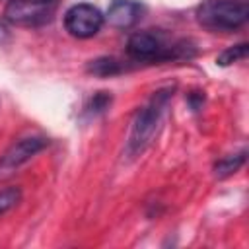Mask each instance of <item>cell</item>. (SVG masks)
Returning a JSON list of instances; mask_svg holds the SVG:
<instances>
[{"label": "cell", "mask_w": 249, "mask_h": 249, "mask_svg": "<svg viewBox=\"0 0 249 249\" xmlns=\"http://www.w3.org/2000/svg\"><path fill=\"white\" fill-rule=\"evenodd\" d=\"M245 158H247V150L243 148L241 152L237 154H231V156H226L222 160H218L214 163V175L218 179H226L230 175H233L235 171H239V167L245 163Z\"/></svg>", "instance_id": "9c48e42d"}, {"label": "cell", "mask_w": 249, "mask_h": 249, "mask_svg": "<svg viewBox=\"0 0 249 249\" xmlns=\"http://www.w3.org/2000/svg\"><path fill=\"white\" fill-rule=\"evenodd\" d=\"M21 200V189L19 187H6L0 191V216L16 208Z\"/></svg>", "instance_id": "7c38bea8"}, {"label": "cell", "mask_w": 249, "mask_h": 249, "mask_svg": "<svg viewBox=\"0 0 249 249\" xmlns=\"http://www.w3.org/2000/svg\"><path fill=\"white\" fill-rule=\"evenodd\" d=\"M175 88L173 86H165L160 88L152 93V97L148 99V103L144 107L138 109V113L134 115L132 126H130V134L126 140V148L124 154L126 158H138L144 154V150L154 142V138L158 136L161 123H163V115L169 107V101L173 97Z\"/></svg>", "instance_id": "7a4b0ae2"}, {"label": "cell", "mask_w": 249, "mask_h": 249, "mask_svg": "<svg viewBox=\"0 0 249 249\" xmlns=\"http://www.w3.org/2000/svg\"><path fill=\"white\" fill-rule=\"evenodd\" d=\"M105 16L91 4H74L64 14V27L76 39H89L99 33Z\"/></svg>", "instance_id": "5b68a950"}, {"label": "cell", "mask_w": 249, "mask_h": 249, "mask_svg": "<svg viewBox=\"0 0 249 249\" xmlns=\"http://www.w3.org/2000/svg\"><path fill=\"white\" fill-rule=\"evenodd\" d=\"M126 54L134 62H171L193 58L196 49L189 39L171 37L161 29H144L128 37Z\"/></svg>", "instance_id": "6da1fadb"}, {"label": "cell", "mask_w": 249, "mask_h": 249, "mask_svg": "<svg viewBox=\"0 0 249 249\" xmlns=\"http://www.w3.org/2000/svg\"><path fill=\"white\" fill-rule=\"evenodd\" d=\"M126 70V64L115 56H97L86 64V72L97 78H113Z\"/></svg>", "instance_id": "ba28073f"}, {"label": "cell", "mask_w": 249, "mask_h": 249, "mask_svg": "<svg viewBox=\"0 0 249 249\" xmlns=\"http://www.w3.org/2000/svg\"><path fill=\"white\" fill-rule=\"evenodd\" d=\"M142 14H144V6L138 0H113L107 8L105 19L113 27L128 29L140 21Z\"/></svg>", "instance_id": "52a82bcc"}, {"label": "cell", "mask_w": 249, "mask_h": 249, "mask_svg": "<svg viewBox=\"0 0 249 249\" xmlns=\"http://www.w3.org/2000/svg\"><path fill=\"white\" fill-rule=\"evenodd\" d=\"M249 49H247V43H239V45H233V47H228L226 51H222L218 56H216V64L218 66H230L233 62H239L247 56Z\"/></svg>", "instance_id": "8fae6325"}, {"label": "cell", "mask_w": 249, "mask_h": 249, "mask_svg": "<svg viewBox=\"0 0 249 249\" xmlns=\"http://www.w3.org/2000/svg\"><path fill=\"white\" fill-rule=\"evenodd\" d=\"M111 101H113V95L109 91H97L86 101V105L82 109V115L88 117V119H95L111 107Z\"/></svg>", "instance_id": "30bf717a"}, {"label": "cell", "mask_w": 249, "mask_h": 249, "mask_svg": "<svg viewBox=\"0 0 249 249\" xmlns=\"http://www.w3.org/2000/svg\"><path fill=\"white\" fill-rule=\"evenodd\" d=\"M49 146V138L41 136V134H31L25 138H19L18 142H14L0 158V171H14L19 165H23L25 161H29L33 156H37L41 150H45Z\"/></svg>", "instance_id": "8992f818"}, {"label": "cell", "mask_w": 249, "mask_h": 249, "mask_svg": "<svg viewBox=\"0 0 249 249\" xmlns=\"http://www.w3.org/2000/svg\"><path fill=\"white\" fill-rule=\"evenodd\" d=\"M195 16L208 31H237L247 23L249 0H202Z\"/></svg>", "instance_id": "3957f363"}, {"label": "cell", "mask_w": 249, "mask_h": 249, "mask_svg": "<svg viewBox=\"0 0 249 249\" xmlns=\"http://www.w3.org/2000/svg\"><path fill=\"white\" fill-rule=\"evenodd\" d=\"M60 0H10L4 19L18 27H41L53 21Z\"/></svg>", "instance_id": "277c9868"}, {"label": "cell", "mask_w": 249, "mask_h": 249, "mask_svg": "<svg viewBox=\"0 0 249 249\" xmlns=\"http://www.w3.org/2000/svg\"><path fill=\"white\" fill-rule=\"evenodd\" d=\"M202 101H204V91H193L189 95V103H191L193 111H198L202 107Z\"/></svg>", "instance_id": "4fadbf2b"}]
</instances>
